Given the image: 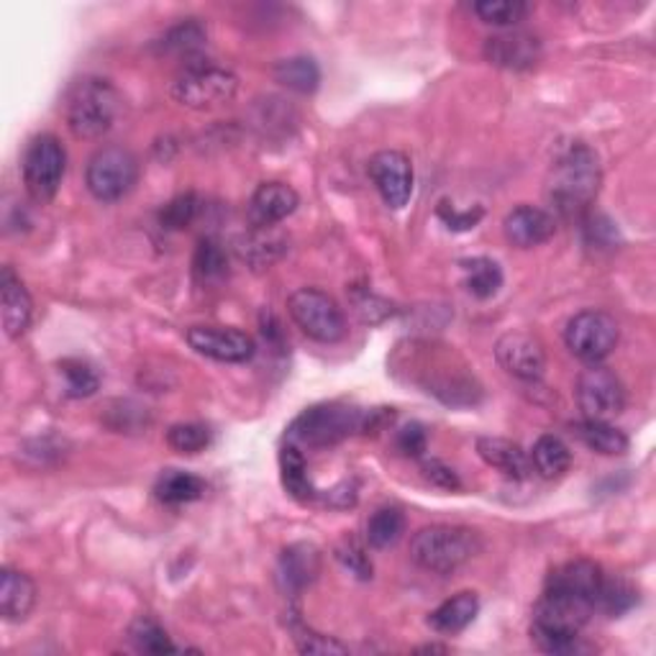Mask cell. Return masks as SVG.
<instances>
[{
  "label": "cell",
  "instance_id": "obj_12",
  "mask_svg": "<svg viewBox=\"0 0 656 656\" xmlns=\"http://www.w3.org/2000/svg\"><path fill=\"white\" fill-rule=\"evenodd\" d=\"M367 172L387 208L401 211V208L408 205L413 195V164L408 160V154L397 152V149L377 152L370 160Z\"/></svg>",
  "mask_w": 656,
  "mask_h": 656
},
{
  "label": "cell",
  "instance_id": "obj_23",
  "mask_svg": "<svg viewBox=\"0 0 656 656\" xmlns=\"http://www.w3.org/2000/svg\"><path fill=\"white\" fill-rule=\"evenodd\" d=\"M236 252L254 270H264L275 264L285 252V236H280L275 229H252L239 239Z\"/></svg>",
  "mask_w": 656,
  "mask_h": 656
},
{
  "label": "cell",
  "instance_id": "obj_1",
  "mask_svg": "<svg viewBox=\"0 0 656 656\" xmlns=\"http://www.w3.org/2000/svg\"><path fill=\"white\" fill-rule=\"evenodd\" d=\"M603 172L597 154L587 144H569L562 149L556 157L552 170V185H549V201L562 215H583L601 190Z\"/></svg>",
  "mask_w": 656,
  "mask_h": 656
},
{
  "label": "cell",
  "instance_id": "obj_17",
  "mask_svg": "<svg viewBox=\"0 0 656 656\" xmlns=\"http://www.w3.org/2000/svg\"><path fill=\"white\" fill-rule=\"evenodd\" d=\"M505 239L518 249H534L549 242L556 234V219L536 205H518L503 221Z\"/></svg>",
  "mask_w": 656,
  "mask_h": 656
},
{
  "label": "cell",
  "instance_id": "obj_16",
  "mask_svg": "<svg viewBox=\"0 0 656 656\" xmlns=\"http://www.w3.org/2000/svg\"><path fill=\"white\" fill-rule=\"evenodd\" d=\"M301 205V195L285 182H262L249 201V223L252 229H275Z\"/></svg>",
  "mask_w": 656,
  "mask_h": 656
},
{
  "label": "cell",
  "instance_id": "obj_22",
  "mask_svg": "<svg viewBox=\"0 0 656 656\" xmlns=\"http://www.w3.org/2000/svg\"><path fill=\"white\" fill-rule=\"evenodd\" d=\"M480 613V597L477 593H456L450 601H444L436 610L428 613L431 630L442 636L462 634Z\"/></svg>",
  "mask_w": 656,
  "mask_h": 656
},
{
  "label": "cell",
  "instance_id": "obj_34",
  "mask_svg": "<svg viewBox=\"0 0 656 656\" xmlns=\"http://www.w3.org/2000/svg\"><path fill=\"white\" fill-rule=\"evenodd\" d=\"M531 11L528 3L523 0H483V3H475V13L485 23H493V27L511 29L526 19Z\"/></svg>",
  "mask_w": 656,
  "mask_h": 656
},
{
  "label": "cell",
  "instance_id": "obj_28",
  "mask_svg": "<svg viewBox=\"0 0 656 656\" xmlns=\"http://www.w3.org/2000/svg\"><path fill=\"white\" fill-rule=\"evenodd\" d=\"M528 456H531V467H534L544 480L562 477L572 464L569 446L554 434L538 436V442L534 444V452Z\"/></svg>",
  "mask_w": 656,
  "mask_h": 656
},
{
  "label": "cell",
  "instance_id": "obj_30",
  "mask_svg": "<svg viewBox=\"0 0 656 656\" xmlns=\"http://www.w3.org/2000/svg\"><path fill=\"white\" fill-rule=\"evenodd\" d=\"M405 534V516L397 508H380L367 521V544L372 549H390Z\"/></svg>",
  "mask_w": 656,
  "mask_h": 656
},
{
  "label": "cell",
  "instance_id": "obj_5",
  "mask_svg": "<svg viewBox=\"0 0 656 656\" xmlns=\"http://www.w3.org/2000/svg\"><path fill=\"white\" fill-rule=\"evenodd\" d=\"M364 411L344 403H321L303 411L290 423L287 436L293 444H305L313 450L334 446L362 431Z\"/></svg>",
  "mask_w": 656,
  "mask_h": 656
},
{
  "label": "cell",
  "instance_id": "obj_24",
  "mask_svg": "<svg viewBox=\"0 0 656 656\" xmlns=\"http://www.w3.org/2000/svg\"><path fill=\"white\" fill-rule=\"evenodd\" d=\"M575 436L583 442L587 450H593L603 456H620L628 452V436L623 434L620 428L613 426L610 421H593V418H583L579 423L572 426Z\"/></svg>",
  "mask_w": 656,
  "mask_h": 656
},
{
  "label": "cell",
  "instance_id": "obj_42",
  "mask_svg": "<svg viewBox=\"0 0 656 656\" xmlns=\"http://www.w3.org/2000/svg\"><path fill=\"white\" fill-rule=\"evenodd\" d=\"M423 477L428 480L434 487H442V490H450V493H456V490H462V480L456 472L450 467V464L442 462V460H423Z\"/></svg>",
  "mask_w": 656,
  "mask_h": 656
},
{
  "label": "cell",
  "instance_id": "obj_35",
  "mask_svg": "<svg viewBox=\"0 0 656 656\" xmlns=\"http://www.w3.org/2000/svg\"><path fill=\"white\" fill-rule=\"evenodd\" d=\"M131 642L139 652H147V654H170V652H178V646L170 642L168 630H164L160 623L141 616L134 620V626L129 630Z\"/></svg>",
  "mask_w": 656,
  "mask_h": 656
},
{
  "label": "cell",
  "instance_id": "obj_43",
  "mask_svg": "<svg viewBox=\"0 0 656 656\" xmlns=\"http://www.w3.org/2000/svg\"><path fill=\"white\" fill-rule=\"evenodd\" d=\"M395 444H397V450H401L405 456L421 460L423 452H426V446H428V434H426V428L421 426V423H408V426H403L401 431H397Z\"/></svg>",
  "mask_w": 656,
  "mask_h": 656
},
{
  "label": "cell",
  "instance_id": "obj_3",
  "mask_svg": "<svg viewBox=\"0 0 656 656\" xmlns=\"http://www.w3.org/2000/svg\"><path fill=\"white\" fill-rule=\"evenodd\" d=\"M483 552V538L467 526H426L413 536L411 559L434 575H452Z\"/></svg>",
  "mask_w": 656,
  "mask_h": 656
},
{
  "label": "cell",
  "instance_id": "obj_19",
  "mask_svg": "<svg viewBox=\"0 0 656 656\" xmlns=\"http://www.w3.org/2000/svg\"><path fill=\"white\" fill-rule=\"evenodd\" d=\"M477 454L487 467L501 472L511 480H528L531 472V456L521 444L501 436H480L477 438Z\"/></svg>",
  "mask_w": 656,
  "mask_h": 656
},
{
  "label": "cell",
  "instance_id": "obj_20",
  "mask_svg": "<svg viewBox=\"0 0 656 656\" xmlns=\"http://www.w3.org/2000/svg\"><path fill=\"white\" fill-rule=\"evenodd\" d=\"M321 575V552L313 544H293L280 554V583L287 593H303Z\"/></svg>",
  "mask_w": 656,
  "mask_h": 656
},
{
  "label": "cell",
  "instance_id": "obj_14",
  "mask_svg": "<svg viewBox=\"0 0 656 656\" xmlns=\"http://www.w3.org/2000/svg\"><path fill=\"white\" fill-rule=\"evenodd\" d=\"M603 577L605 575H603L601 564H595L589 559H572V562L559 564L556 569H552V575L546 577V593L572 597V601L587 603L595 608Z\"/></svg>",
  "mask_w": 656,
  "mask_h": 656
},
{
  "label": "cell",
  "instance_id": "obj_21",
  "mask_svg": "<svg viewBox=\"0 0 656 656\" xmlns=\"http://www.w3.org/2000/svg\"><path fill=\"white\" fill-rule=\"evenodd\" d=\"M37 605V585L27 572L6 567L0 572V613L8 623H21Z\"/></svg>",
  "mask_w": 656,
  "mask_h": 656
},
{
  "label": "cell",
  "instance_id": "obj_15",
  "mask_svg": "<svg viewBox=\"0 0 656 656\" xmlns=\"http://www.w3.org/2000/svg\"><path fill=\"white\" fill-rule=\"evenodd\" d=\"M485 57L495 68L523 72L542 60V41L528 31H503L485 41Z\"/></svg>",
  "mask_w": 656,
  "mask_h": 656
},
{
  "label": "cell",
  "instance_id": "obj_9",
  "mask_svg": "<svg viewBox=\"0 0 656 656\" xmlns=\"http://www.w3.org/2000/svg\"><path fill=\"white\" fill-rule=\"evenodd\" d=\"M618 321L610 313L595 309L572 315L564 329V344L585 364H601L608 360L618 344Z\"/></svg>",
  "mask_w": 656,
  "mask_h": 656
},
{
  "label": "cell",
  "instance_id": "obj_36",
  "mask_svg": "<svg viewBox=\"0 0 656 656\" xmlns=\"http://www.w3.org/2000/svg\"><path fill=\"white\" fill-rule=\"evenodd\" d=\"M211 428L203 423H174L168 431V444L178 454H201L211 446Z\"/></svg>",
  "mask_w": 656,
  "mask_h": 656
},
{
  "label": "cell",
  "instance_id": "obj_2",
  "mask_svg": "<svg viewBox=\"0 0 656 656\" xmlns=\"http://www.w3.org/2000/svg\"><path fill=\"white\" fill-rule=\"evenodd\" d=\"M121 113V95L111 80L80 78L64 95V121L78 139H101Z\"/></svg>",
  "mask_w": 656,
  "mask_h": 656
},
{
  "label": "cell",
  "instance_id": "obj_25",
  "mask_svg": "<svg viewBox=\"0 0 656 656\" xmlns=\"http://www.w3.org/2000/svg\"><path fill=\"white\" fill-rule=\"evenodd\" d=\"M205 495V480H201L193 472L168 470L162 472L160 480L154 483V497L164 505H185L195 503Z\"/></svg>",
  "mask_w": 656,
  "mask_h": 656
},
{
  "label": "cell",
  "instance_id": "obj_37",
  "mask_svg": "<svg viewBox=\"0 0 656 656\" xmlns=\"http://www.w3.org/2000/svg\"><path fill=\"white\" fill-rule=\"evenodd\" d=\"M60 370L64 380H68V395L70 397H90L101 387V377L98 372L82 360H62Z\"/></svg>",
  "mask_w": 656,
  "mask_h": 656
},
{
  "label": "cell",
  "instance_id": "obj_18",
  "mask_svg": "<svg viewBox=\"0 0 656 656\" xmlns=\"http://www.w3.org/2000/svg\"><path fill=\"white\" fill-rule=\"evenodd\" d=\"M0 305H3V329L8 339H21L34 319V303L27 285L16 275L13 268L0 270Z\"/></svg>",
  "mask_w": 656,
  "mask_h": 656
},
{
  "label": "cell",
  "instance_id": "obj_38",
  "mask_svg": "<svg viewBox=\"0 0 656 656\" xmlns=\"http://www.w3.org/2000/svg\"><path fill=\"white\" fill-rule=\"evenodd\" d=\"M198 213H201V201H198V195L182 193L178 198H172V201L162 208L160 223L162 229L168 231H180V229H188L190 223L198 219Z\"/></svg>",
  "mask_w": 656,
  "mask_h": 656
},
{
  "label": "cell",
  "instance_id": "obj_6",
  "mask_svg": "<svg viewBox=\"0 0 656 656\" xmlns=\"http://www.w3.org/2000/svg\"><path fill=\"white\" fill-rule=\"evenodd\" d=\"M287 313L305 336L336 344L346 336V315L334 297L319 287H301L287 297Z\"/></svg>",
  "mask_w": 656,
  "mask_h": 656
},
{
  "label": "cell",
  "instance_id": "obj_32",
  "mask_svg": "<svg viewBox=\"0 0 656 656\" xmlns=\"http://www.w3.org/2000/svg\"><path fill=\"white\" fill-rule=\"evenodd\" d=\"M193 272L201 282H215L226 277L229 260L223 246L215 242V239H201L193 256Z\"/></svg>",
  "mask_w": 656,
  "mask_h": 656
},
{
  "label": "cell",
  "instance_id": "obj_40",
  "mask_svg": "<svg viewBox=\"0 0 656 656\" xmlns=\"http://www.w3.org/2000/svg\"><path fill=\"white\" fill-rule=\"evenodd\" d=\"M336 559L344 564L349 572H354L360 579H370L372 577V562L367 549L354 538H346V542L336 549Z\"/></svg>",
  "mask_w": 656,
  "mask_h": 656
},
{
  "label": "cell",
  "instance_id": "obj_26",
  "mask_svg": "<svg viewBox=\"0 0 656 656\" xmlns=\"http://www.w3.org/2000/svg\"><path fill=\"white\" fill-rule=\"evenodd\" d=\"M280 480H282V487H285V493L290 497H295V501L301 503H309L313 501L315 490L313 483L309 477V464H305V456L301 454L295 444H287L280 450Z\"/></svg>",
  "mask_w": 656,
  "mask_h": 656
},
{
  "label": "cell",
  "instance_id": "obj_13",
  "mask_svg": "<svg viewBox=\"0 0 656 656\" xmlns=\"http://www.w3.org/2000/svg\"><path fill=\"white\" fill-rule=\"evenodd\" d=\"M495 360L511 377L523 382L542 380L546 370L542 342L536 336L523 334V331H511V334L497 339Z\"/></svg>",
  "mask_w": 656,
  "mask_h": 656
},
{
  "label": "cell",
  "instance_id": "obj_29",
  "mask_svg": "<svg viewBox=\"0 0 656 656\" xmlns=\"http://www.w3.org/2000/svg\"><path fill=\"white\" fill-rule=\"evenodd\" d=\"M464 272V287L470 290L477 301H487L495 297L497 290L503 287V270L501 264L487 260V256H475V260L462 262Z\"/></svg>",
  "mask_w": 656,
  "mask_h": 656
},
{
  "label": "cell",
  "instance_id": "obj_33",
  "mask_svg": "<svg viewBox=\"0 0 656 656\" xmlns=\"http://www.w3.org/2000/svg\"><path fill=\"white\" fill-rule=\"evenodd\" d=\"M203 44H205V29H203V23H198L195 19H188V21L178 23V27H172L160 41L162 52L180 54V57L198 52V49H201Z\"/></svg>",
  "mask_w": 656,
  "mask_h": 656
},
{
  "label": "cell",
  "instance_id": "obj_7",
  "mask_svg": "<svg viewBox=\"0 0 656 656\" xmlns=\"http://www.w3.org/2000/svg\"><path fill=\"white\" fill-rule=\"evenodd\" d=\"M23 185L37 203H49L68 172V152L54 134H39L23 152Z\"/></svg>",
  "mask_w": 656,
  "mask_h": 656
},
{
  "label": "cell",
  "instance_id": "obj_41",
  "mask_svg": "<svg viewBox=\"0 0 656 656\" xmlns=\"http://www.w3.org/2000/svg\"><path fill=\"white\" fill-rule=\"evenodd\" d=\"M436 215L446 223V229L452 231H470L475 229L480 221H483L485 211L480 205L467 208V211H456V208L450 201H442L436 208Z\"/></svg>",
  "mask_w": 656,
  "mask_h": 656
},
{
  "label": "cell",
  "instance_id": "obj_8",
  "mask_svg": "<svg viewBox=\"0 0 656 656\" xmlns=\"http://www.w3.org/2000/svg\"><path fill=\"white\" fill-rule=\"evenodd\" d=\"M139 180L137 157L123 147H103L88 160L85 185L101 203H115L134 190Z\"/></svg>",
  "mask_w": 656,
  "mask_h": 656
},
{
  "label": "cell",
  "instance_id": "obj_31",
  "mask_svg": "<svg viewBox=\"0 0 656 656\" xmlns=\"http://www.w3.org/2000/svg\"><path fill=\"white\" fill-rule=\"evenodd\" d=\"M638 603V589L626 583V579H608L603 577V585H601V593H597V601H595V608L608 613L610 618H618L623 613H628L630 608H636Z\"/></svg>",
  "mask_w": 656,
  "mask_h": 656
},
{
  "label": "cell",
  "instance_id": "obj_27",
  "mask_svg": "<svg viewBox=\"0 0 656 656\" xmlns=\"http://www.w3.org/2000/svg\"><path fill=\"white\" fill-rule=\"evenodd\" d=\"M272 74H275L280 85L301 95H311L321 85V70L313 57H287V60H280Z\"/></svg>",
  "mask_w": 656,
  "mask_h": 656
},
{
  "label": "cell",
  "instance_id": "obj_44",
  "mask_svg": "<svg viewBox=\"0 0 656 656\" xmlns=\"http://www.w3.org/2000/svg\"><path fill=\"white\" fill-rule=\"evenodd\" d=\"M418 652H446L444 646H423V649H418Z\"/></svg>",
  "mask_w": 656,
  "mask_h": 656
},
{
  "label": "cell",
  "instance_id": "obj_10",
  "mask_svg": "<svg viewBox=\"0 0 656 656\" xmlns=\"http://www.w3.org/2000/svg\"><path fill=\"white\" fill-rule=\"evenodd\" d=\"M575 395L579 411L585 418L593 421H610L626 408V387H623L620 377L601 364H589L577 377Z\"/></svg>",
  "mask_w": 656,
  "mask_h": 656
},
{
  "label": "cell",
  "instance_id": "obj_4",
  "mask_svg": "<svg viewBox=\"0 0 656 656\" xmlns=\"http://www.w3.org/2000/svg\"><path fill=\"white\" fill-rule=\"evenodd\" d=\"M239 93V78L226 68L208 62H193L174 78L172 101L188 111H213L229 105Z\"/></svg>",
  "mask_w": 656,
  "mask_h": 656
},
{
  "label": "cell",
  "instance_id": "obj_39",
  "mask_svg": "<svg viewBox=\"0 0 656 656\" xmlns=\"http://www.w3.org/2000/svg\"><path fill=\"white\" fill-rule=\"evenodd\" d=\"M290 628H293V638H295L297 649H301L303 654L329 656V654H346L349 652L342 642H336V638L315 634V630H311L309 626H303L301 620L290 623Z\"/></svg>",
  "mask_w": 656,
  "mask_h": 656
},
{
  "label": "cell",
  "instance_id": "obj_11",
  "mask_svg": "<svg viewBox=\"0 0 656 656\" xmlns=\"http://www.w3.org/2000/svg\"><path fill=\"white\" fill-rule=\"evenodd\" d=\"M185 339L193 352L223 364H244L256 354L254 339L229 326H193Z\"/></svg>",
  "mask_w": 656,
  "mask_h": 656
}]
</instances>
